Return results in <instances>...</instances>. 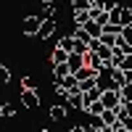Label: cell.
<instances>
[{"mask_svg":"<svg viewBox=\"0 0 132 132\" xmlns=\"http://www.w3.org/2000/svg\"><path fill=\"white\" fill-rule=\"evenodd\" d=\"M42 132H50V129H42Z\"/></svg>","mask_w":132,"mask_h":132,"instance_id":"d4e9b609","label":"cell"},{"mask_svg":"<svg viewBox=\"0 0 132 132\" xmlns=\"http://www.w3.org/2000/svg\"><path fill=\"white\" fill-rule=\"evenodd\" d=\"M0 114H3L5 119H11V116H13V106H11V103H3V108H0Z\"/></svg>","mask_w":132,"mask_h":132,"instance_id":"d6986e66","label":"cell"},{"mask_svg":"<svg viewBox=\"0 0 132 132\" xmlns=\"http://www.w3.org/2000/svg\"><path fill=\"white\" fill-rule=\"evenodd\" d=\"M40 27H42V19L40 16H29V19H24V24H21L24 35H40Z\"/></svg>","mask_w":132,"mask_h":132,"instance_id":"277c9868","label":"cell"},{"mask_svg":"<svg viewBox=\"0 0 132 132\" xmlns=\"http://www.w3.org/2000/svg\"><path fill=\"white\" fill-rule=\"evenodd\" d=\"M69 56H71V53L56 48V50H53V56H50V61H53V66H58V63H66V61H69Z\"/></svg>","mask_w":132,"mask_h":132,"instance_id":"7c38bea8","label":"cell"},{"mask_svg":"<svg viewBox=\"0 0 132 132\" xmlns=\"http://www.w3.org/2000/svg\"><path fill=\"white\" fill-rule=\"evenodd\" d=\"M90 3H93V5H95V3H98V0H90Z\"/></svg>","mask_w":132,"mask_h":132,"instance_id":"cb8c5ba5","label":"cell"},{"mask_svg":"<svg viewBox=\"0 0 132 132\" xmlns=\"http://www.w3.org/2000/svg\"><path fill=\"white\" fill-rule=\"evenodd\" d=\"M124 71H132V53H127V58H124V66H122Z\"/></svg>","mask_w":132,"mask_h":132,"instance_id":"44dd1931","label":"cell"},{"mask_svg":"<svg viewBox=\"0 0 132 132\" xmlns=\"http://www.w3.org/2000/svg\"><path fill=\"white\" fill-rule=\"evenodd\" d=\"M71 132H87V127H71Z\"/></svg>","mask_w":132,"mask_h":132,"instance_id":"7402d4cb","label":"cell"},{"mask_svg":"<svg viewBox=\"0 0 132 132\" xmlns=\"http://www.w3.org/2000/svg\"><path fill=\"white\" fill-rule=\"evenodd\" d=\"M56 48H61V50H66V53H74V48H77V37H74V35L61 37V40L56 42Z\"/></svg>","mask_w":132,"mask_h":132,"instance_id":"52a82bcc","label":"cell"},{"mask_svg":"<svg viewBox=\"0 0 132 132\" xmlns=\"http://www.w3.org/2000/svg\"><path fill=\"white\" fill-rule=\"evenodd\" d=\"M71 5H74V11H90L93 8L90 0H71Z\"/></svg>","mask_w":132,"mask_h":132,"instance_id":"e0dca14e","label":"cell"},{"mask_svg":"<svg viewBox=\"0 0 132 132\" xmlns=\"http://www.w3.org/2000/svg\"><path fill=\"white\" fill-rule=\"evenodd\" d=\"M74 21H77V27H85L90 21V11H74Z\"/></svg>","mask_w":132,"mask_h":132,"instance_id":"4fadbf2b","label":"cell"},{"mask_svg":"<svg viewBox=\"0 0 132 132\" xmlns=\"http://www.w3.org/2000/svg\"><path fill=\"white\" fill-rule=\"evenodd\" d=\"M101 101H103V106H106V108L116 111V108H122V93H119V90H106Z\"/></svg>","mask_w":132,"mask_h":132,"instance_id":"6da1fadb","label":"cell"},{"mask_svg":"<svg viewBox=\"0 0 132 132\" xmlns=\"http://www.w3.org/2000/svg\"><path fill=\"white\" fill-rule=\"evenodd\" d=\"M85 32L90 35V40H101V37H103V27L98 24V21H93V19L85 24Z\"/></svg>","mask_w":132,"mask_h":132,"instance_id":"8992f818","label":"cell"},{"mask_svg":"<svg viewBox=\"0 0 132 132\" xmlns=\"http://www.w3.org/2000/svg\"><path fill=\"white\" fill-rule=\"evenodd\" d=\"M119 24L122 27H132V8H122L119 5Z\"/></svg>","mask_w":132,"mask_h":132,"instance_id":"8fae6325","label":"cell"},{"mask_svg":"<svg viewBox=\"0 0 132 132\" xmlns=\"http://www.w3.org/2000/svg\"><path fill=\"white\" fill-rule=\"evenodd\" d=\"M42 3H53V0H42Z\"/></svg>","mask_w":132,"mask_h":132,"instance_id":"603a6c76","label":"cell"},{"mask_svg":"<svg viewBox=\"0 0 132 132\" xmlns=\"http://www.w3.org/2000/svg\"><path fill=\"white\" fill-rule=\"evenodd\" d=\"M21 87H24V90H37V87H35V79H32V77H24V79H21Z\"/></svg>","mask_w":132,"mask_h":132,"instance_id":"ac0fdd59","label":"cell"},{"mask_svg":"<svg viewBox=\"0 0 132 132\" xmlns=\"http://www.w3.org/2000/svg\"><path fill=\"white\" fill-rule=\"evenodd\" d=\"M95 5H101V8L106 11V13H111V11H114V8H119V5H116V0H98V3H95Z\"/></svg>","mask_w":132,"mask_h":132,"instance_id":"2e32d148","label":"cell"},{"mask_svg":"<svg viewBox=\"0 0 132 132\" xmlns=\"http://www.w3.org/2000/svg\"><path fill=\"white\" fill-rule=\"evenodd\" d=\"M53 32H56V19H48V21H42V27H40V35L37 37H42V40H48Z\"/></svg>","mask_w":132,"mask_h":132,"instance_id":"9c48e42d","label":"cell"},{"mask_svg":"<svg viewBox=\"0 0 132 132\" xmlns=\"http://www.w3.org/2000/svg\"><path fill=\"white\" fill-rule=\"evenodd\" d=\"M119 93H122V103H132V82H129V85H124Z\"/></svg>","mask_w":132,"mask_h":132,"instance_id":"9a60e30c","label":"cell"},{"mask_svg":"<svg viewBox=\"0 0 132 132\" xmlns=\"http://www.w3.org/2000/svg\"><path fill=\"white\" fill-rule=\"evenodd\" d=\"M0 79H3V82H11V71H8V66H0Z\"/></svg>","mask_w":132,"mask_h":132,"instance_id":"ffe728a7","label":"cell"},{"mask_svg":"<svg viewBox=\"0 0 132 132\" xmlns=\"http://www.w3.org/2000/svg\"><path fill=\"white\" fill-rule=\"evenodd\" d=\"M69 108H79V111H85V93H71Z\"/></svg>","mask_w":132,"mask_h":132,"instance_id":"30bf717a","label":"cell"},{"mask_svg":"<svg viewBox=\"0 0 132 132\" xmlns=\"http://www.w3.org/2000/svg\"><path fill=\"white\" fill-rule=\"evenodd\" d=\"M71 74H74V71H71L69 63H58V66H53V79H56V85H63Z\"/></svg>","mask_w":132,"mask_h":132,"instance_id":"7a4b0ae2","label":"cell"},{"mask_svg":"<svg viewBox=\"0 0 132 132\" xmlns=\"http://www.w3.org/2000/svg\"><path fill=\"white\" fill-rule=\"evenodd\" d=\"M122 45L127 50H132V27H124L122 29Z\"/></svg>","mask_w":132,"mask_h":132,"instance_id":"5bb4252c","label":"cell"},{"mask_svg":"<svg viewBox=\"0 0 132 132\" xmlns=\"http://www.w3.org/2000/svg\"><path fill=\"white\" fill-rule=\"evenodd\" d=\"M66 63H69V66H71V71L77 74L79 69H85V66H87V56H79V53H71Z\"/></svg>","mask_w":132,"mask_h":132,"instance_id":"5b68a950","label":"cell"},{"mask_svg":"<svg viewBox=\"0 0 132 132\" xmlns=\"http://www.w3.org/2000/svg\"><path fill=\"white\" fill-rule=\"evenodd\" d=\"M21 106L24 108H37L40 106V93L37 90H21Z\"/></svg>","mask_w":132,"mask_h":132,"instance_id":"3957f363","label":"cell"},{"mask_svg":"<svg viewBox=\"0 0 132 132\" xmlns=\"http://www.w3.org/2000/svg\"><path fill=\"white\" fill-rule=\"evenodd\" d=\"M66 114H69V106H61V103L50 106V119H53V122H63Z\"/></svg>","mask_w":132,"mask_h":132,"instance_id":"ba28073f","label":"cell"}]
</instances>
